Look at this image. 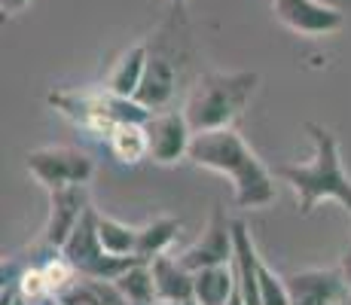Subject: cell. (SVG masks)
I'll list each match as a JSON object with an SVG mask.
<instances>
[{
    "label": "cell",
    "mask_w": 351,
    "mask_h": 305,
    "mask_svg": "<svg viewBox=\"0 0 351 305\" xmlns=\"http://www.w3.org/2000/svg\"><path fill=\"white\" fill-rule=\"evenodd\" d=\"M178 256L190 272L223 266V263L235 260V229H232V220L226 217L223 208L220 205L214 208L211 217H208V223H205V229H202V235Z\"/></svg>",
    "instance_id": "8"
},
{
    "label": "cell",
    "mask_w": 351,
    "mask_h": 305,
    "mask_svg": "<svg viewBox=\"0 0 351 305\" xmlns=\"http://www.w3.org/2000/svg\"><path fill=\"white\" fill-rule=\"evenodd\" d=\"M49 104L56 107L62 117H67L77 125L89 128L98 134H110L117 122H147L150 110L141 107L134 98H123L107 89L101 92H52Z\"/></svg>",
    "instance_id": "4"
},
{
    "label": "cell",
    "mask_w": 351,
    "mask_h": 305,
    "mask_svg": "<svg viewBox=\"0 0 351 305\" xmlns=\"http://www.w3.org/2000/svg\"><path fill=\"white\" fill-rule=\"evenodd\" d=\"M260 305H290L287 278H281L275 269H269L263 256H260Z\"/></svg>",
    "instance_id": "21"
},
{
    "label": "cell",
    "mask_w": 351,
    "mask_h": 305,
    "mask_svg": "<svg viewBox=\"0 0 351 305\" xmlns=\"http://www.w3.org/2000/svg\"><path fill=\"white\" fill-rule=\"evenodd\" d=\"M25 168L49 193L64 186H89L95 174V162L73 147H37L25 156Z\"/></svg>",
    "instance_id": "6"
},
{
    "label": "cell",
    "mask_w": 351,
    "mask_h": 305,
    "mask_svg": "<svg viewBox=\"0 0 351 305\" xmlns=\"http://www.w3.org/2000/svg\"><path fill=\"white\" fill-rule=\"evenodd\" d=\"M178 232H180V220L171 214H159L150 223L138 226V260L150 263L159 254H168V247L178 239Z\"/></svg>",
    "instance_id": "18"
},
{
    "label": "cell",
    "mask_w": 351,
    "mask_h": 305,
    "mask_svg": "<svg viewBox=\"0 0 351 305\" xmlns=\"http://www.w3.org/2000/svg\"><path fill=\"white\" fill-rule=\"evenodd\" d=\"M92 208L89 202V186H64L49 193V217L43 226V241L52 250H62V244L71 239V232L77 229V223L83 220V214Z\"/></svg>",
    "instance_id": "10"
},
{
    "label": "cell",
    "mask_w": 351,
    "mask_h": 305,
    "mask_svg": "<svg viewBox=\"0 0 351 305\" xmlns=\"http://www.w3.org/2000/svg\"><path fill=\"white\" fill-rule=\"evenodd\" d=\"M168 3H171V6H174V10H180V6H184V3H186V0H168Z\"/></svg>",
    "instance_id": "26"
},
{
    "label": "cell",
    "mask_w": 351,
    "mask_h": 305,
    "mask_svg": "<svg viewBox=\"0 0 351 305\" xmlns=\"http://www.w3.org/2000/svg\"><path fill=\"white\" fill-rule=\"evenodd\" d=\"M339 305H351V293H348V296H346V300H342Z\"/></svg>",
    "instance_id": "27"
},
{
    "label": "cell",
    "mask_w": 351,
    "mask_h": 305,
    "mask_svg": "<svg viewBox=\"0 0 351 305\" xmlns=\"http://www.w3.org/2000/svg\"><path fill=\"white\" fill-rule=\"evenodd\" d=\"M107 147L125 165H138L141 159H150L144 122H117L110 128V134H107Z\"/></svg>",
    "instance_id": "17"
},
{
    "label": "cell",
    "mask_w": 351,
    "mask_h": 305,
    "mask_svg": "<svg viewBox=\"0 0 351 305\" xmlns=\"http://www.w3.org/2000/svg\"><path fill=\"white\" fill-rule=\"evenodd\" d=\"M58 300L67 305H128L113 281H101V278H86V275L73 278L58 293Z\"/></svg>",
    "instance_id": "16"
},
{
    "label": "cell",
    "mask_w": 351,
    "mask_h": 305,
    "mask_svg": "<svg viewBox=\"0 0 351 305\" xmlns=\"http://www.w3.org/2000/svg\"><path fill=\"white\" fill-rule=\"evenodd\" d=\"M180 305H199V302H195V300H186V302H180Z\"/></svg>",
    "instance_id": "28"
},
{
    "label": "cell",
    "mask_w": 351,
    "mask_h": 305,
    "mask_svg": "<svg viewBox=\"0 0 351 305\" xmlns=\"http://www.w3.org/2000/svg\"><path fill=\"white\" fill-rule=\"evenodd\" d=\"M113 284H117V290L123 293V300L128 305H159L150 263H134V266L125 269V272L119 275Z\"/></svg>",
    "instance_id": "20"
},
{
    "label": "cell",
    "mask_w": 351,
    "mask_h": 305,
    "mask_svg": "<svg viewBox=\"0 0 351 305\" xmlns=\"http://www.w3.org/2000/svg\"><path fill=\"white\" fill-rule=\"evenodd\" d=\"M260 73L256 71H208L193 83L184 101V113L193 132H214L232 128L245 117L247 104L254 101Z\"/></svg>",
    "instance_id": "3"
},
{
    "label": "cell",
    "mask_w": 351,
    "mask_h": 305,
    "mask_svg": "<svg viewBox=\"0 0 351 305\" xmlns=\"http://www.w3.org/2000/svg\"><path fill=\"white\" fill-rule=\"evenodd\" d=\"M150 272H153V284H156V296L159 302H186L193 300V281L195 272L180 263V256L171 254H159L156 260H150Z\"/></svg>",
    "instance_id": "13"
},
{
    "label": "cell",
    "mask_w": 351,
    "mask_h": 305,
    "mask_svg": "<svg viewBox=\"0 0 351 305\" xmlns=\"http://www.w3.org/2000/svg\"><path fill=\"white\" fill-rule=\"evenodd\" d=\"M95 229H98V239L104 244L107 254L138 256V226H128V223L117 220V217L95 211Z\"/></svg>",
    "instance_id": "19"
},
{
    "label": "cell",
    "mask_w": 351,
    "mask_h": 305,
    "mask_svg": "<svg viewBox=\"0 0 351 305\" xmlns=\"http://www.w3.org/2000/svg\"><path fill=\"white\" fill-rule=\"evenodd\" d=\"M144 128H147V144H150V159L156 165H178L180 159H190V144L195 132L184 110L168 107V110L150 113Z\"/></svg>",
    "instance_id": "7"
},
{
    "label": "cell",
    "mask_w": 351,
    "mask_h": 305,
    "mask_svg": "<svg viewBox=\"0 0 351 305\" xmlns=\"http://www.w3.org/2000/svg\"><path fill=\"white\" fill-rule=\"evenodd\" d=\"M147 58H150V49H147V43L128 46L123 56L113 61L110 73H107V80H104V89L113 92V95H123V98H134L141 80H144Z\"/></svg>",
    "instance_id": "14"
},
{
    "label": "cell",
    "mask_w": 351,
    "mask_h": 305,
    "mask_svg": "<svg viewBox=\"0 0 351 305\" xmlns=\"http://www.w3.org/2000/svg\"><path fill=\"white\" fill-rule=\"evenodd\" d=\"M19 302H22V300H19ZM22 305H25V302H22ZM31 305H67V302H62V300H58V296H46V300L31 302Z\"/></svg>",
    "instance_id": "25"
},
{
    "label": "cell",
    "mask_w": 351,
    "mask_h": 305,
    "mask_svg": "<svg viewBox=\"0 0 351 305\" xmlns=\"http://www.w3.org/2000/svg\"><path fill=\"white\" fill-rule=\"evenodd\" d=\"M272 12L285 28L302 37H327L346 25V12L324 0H272Z\"/></svg>",
    "instance_id": "9"
},
{
    "label": "cell",
    "mask_w": 351,
    "mask_h": 305,
    "mask_svg": "<svg viewBox=\"0 0 351 305\" xmlns=\"http://www.w3.org/2000/svg\"><path fill=\"white\" fill-rule=\"evenodd\" d=\"M95 211L98 208H89V211L83 214V220L77 223L71 239L62 244V254L67 256V263L77 269V275L101 278V281H117L125 269H132L134 263H144V260L107 254L104 244L98 239V229H95Z\"/></svg>",
    "instance_id": "5"
},
{
    "label": "cell",
    "mask_w": 351,
    "mask_h": 305,
    "mask_svg": "<svg viewBox=\"0 0 351 305\" xmlns=\"http://www.w3.org/2000/svg\"><path fill=\"white\" fill-rule=\"evenodd\" d=\"M339 272H342V278H346V284H348V290H351V241H348V247L342 250V260H339Z\"/></svg>",
    "instance_id": "23"
},
{
    "label": "cell",
    "mask_w": 351,
    "mask_h": 305,
    "mask_svg": "<svg viewBox=\"0 0 351 305\" xmlns=\"http://www.w3.org/2000/svg\"><path fill=\"white\" fill-rule=\"evenodd\" d=\"M190 162L226 178L229 186H232V205L241 208V211L269 208L278 195L275 171L263 165V159L235 132V125L195 134L190 144Z\"/></svg>",
    "instance_id": "1"
},
{
    "label": "cell",
    "mask_w": 351,
    "mask_h": 305,
    "mask_svg": "<svg viewBox=\"0 0 351 305\" xmlns=\"http://www.w3.org/2000/svg\"><path fill=\"white\" fill-rule=\"evenodd\" d=\"M235 284V266L223 263V266H211V269H199L193 281V300L199 305H226L232 296Z\"/></svg>",
    "instance_id": "15"
},
{
    "label": "cell",
    "mask_w": 351,
    "mask_h": 305,
    "mask_svg": "<svg viewBox=\"0 0 351 305\" xmlns=\"http://www.w3.org/2000/svg\"><path fill=\"white\" fill-rule=\"evenodd\" d=\"M226 305H247L245 302V296H241V290H239V284H235V290H232V296H229V302Z\"/></svg>",
    "instance_id": "24"
},
{
    "label": "cell",
    "mask_w": 351,
    "mask_h": 305,
    "mask_svg": "<svg viewBox=\"0 0 351 305\" xmlns=\"http://www.w3.org/2000/svg\"><path fill=\"white\" fill-rule=\"evenodd\" d=\"M174 92H178V71H174L171 58L150 56L147 58L144 80H141L138 92H134V101H138L141 107H147L150 113H159V110L171 107Z\"/></svg>",
    "instance_id": "12"
},
{
    "label": "cell",
    "mask_w": 351,
    "mask_h": 305,
    "mask_svg": "<svg viewBox=\"0 0 351 305\" xmlns=\"http://www.w3.org/2000/svg\"><path fill=\"white\" fill-rule=\"evenodd\" d=\"M290 305H339L351 293L339 269H302L287 275Z\"/></svg>",
    "instance_id": "11"
},
{
    "label": "cell",
    "mask_w": 351,
    "mask_h": 305,
    "mask_svg": "<svg viewBox=\"0 0 351 305\" xmlns=\"http://www.w3.org/2000/svg\"><path fill=\"white\" fill-rule=\"evenodd\" d=\"M34 0H0V10H3V16H19V12H25Z\"/></svg>",
    "instance_id": "22"
},
{
    "label": "cell",
    "mask_w": 351,
    "mask_h": 305,
    "mask_svg": "<svg viewBox=\"0 0 351 305\" xmlns=\"http://www.w3.org/2000/svg\"><path fill=\"white\" fill-rule=\"evenodd\" d=\"M306 132L312 138V159L308 162H281L275 165V178L287 183L296 193L300 217H312L315 208L324 202H339L351 217V178L342 165L339 138L333 128L321 122H306Z\"/></svg>",
    "instance_id": "2"
}]
</instances>
